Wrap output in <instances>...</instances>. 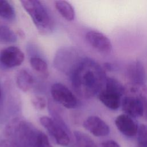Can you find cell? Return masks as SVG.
<instances>
[{
	"instance_id": "14",
	"label": "cell",
	"mask_w": 147,
	"mask_h": 147,
	"mask_svg": "<svg viewBox=\"0 0 147 147\" xmlns=\"http://www.w3.org/2000/svg\"><path fill=\"white\" fill-rule=\"evenodd\" d=\"M55 6L57 11L66 20L71 21L75 18L74 8L68 2L65 1H56Z\"/></svg>"
},
{
	"instance_id": "24",
	"label": "cell",
	"mask_w": 147,
	"mask_h": 147,
	"mask_svg": "<svg viewBox=\"0 0 147 147\" xmlns=\"http://www.w3.org/2000/svg\"><path fill=\"white\" fill-rule=\"evenodd\" d=\"M1 97V87H0V98Z\"/></svg>"
},
{
	"instance_id": "13",
	"label": "cell",
	"mask_w": 147,
	"mask_h": 147,
	"mask_svg": "<svg viewBox=\"0 0 147 147\" xmlns=\"http://www.w3.org/2000/svg\"><path fill=\"white\" fill-rule=\"evenodd\" d=\"M16 82L18 87L25 92L29 91L34 84L33 76L28 71L24 69H21L16 73Z\"/></svg>"
},
{
	"instance_id": "25",
	"label": "cell",
	"mask_w": 147,
	"mask_h": 147,
	"mask_svg": "<svg viewBox=\"0 0 147 147\" xmlns=\"http://www.w3.org/2000/svg\"><path fill=\"white\" fill-rule=\"evenodd\" d=\"M138 147H142V146H140V145H138Z\"/></svg>"
},
{
	"instance_id": "22",
	"label": "cell",
	"mask_w": 147,
	"mask_h": 147,
	"mask_svg": "<svg viewBox=\"0 0 147 147\" xmlns=\"http://www.w3.org/2000/svg\"><path fill=\"white\" fill-rule=\"evenodd\" d=\"M102 147H120L119 145L114 140H108L105 141L102 144Z\"/></svg>"
},
{
	"instance_id": "23",
	"label": "cell",
	"mask_w": 147,
	"mask_h": 147,
	"mask_svg": "<svg viewBox=\"0 0 147 147\" xmlns=\"http://www.w3.org/2000/svg\"><path fill=\"white\" fill-rule=\"evenodd\" d=\"M0 147H11V144L8 140H2L0 141Z\"/></svg>"
},
{
	"instance_id": "12",
	"label": "cell",
	"mask_w": 147,
	"mask_h": 147,
	"mask_svg": "<svg viewBox=\"0 0 147 147\" xmlns=\"http://www.w3.org/2000/svg\"><path fill=\"white\" fill-rule=\"evenodd\" d=\"M115 124L118 130L127 137H133L137 134L138 126L132 117L122 114L117 117Z\"/></svg>"
},
{
	"instance_id": "1",
	"label": "cell",
	"mask_w": 147,
	"mask_h": 147,
	"mask_svg": "<svg viewBox=\"0 0 147 147\" xmlns=\"http://www.w3.org/2000/svg\"><path fill=\"white\" fill-rule=\"evenodd\" d=\"M71 75L72 88L83 99H90L98 95L107 78L103 67L90 58L80 60Z\"/></svg>"
},
{
	"instance_id": "15",
	"label": "cell",
	"mask_w": 147,
	"mask_h": 147,
	"mask_svg": "<svg viewBox=\"0 0 147 147\" xmlns=\"http://www.w3.org/2000/svg\"><path fill=\"white\" fill-rule=\"evenodd\" d=\"M77 147H98L94 140L87 134L80 131L74 132Z\"/></svg>"
},
{
	"instance_id": "17",
	"label": "cell",
	"mask_w": 147,
	"mask_h": 147,
	"mask_svg": "<svg viewBox=\"0 0 147 147\" xmlns=\"http://www.w3.org/2000/svg\"><path fill=\"white\" fill-rule=\"evenodd\" d=\"M32 68L38 73L47 77L48 75V65L45 60L38 57H32L30 59Z\"/></svg>"
},
{
	"instance_id": "9",
	"label": "cell",
	"mask_w": 147,
	"mask_h": 147,
	"mask_svg": "<svg viewBox=\"0 0 147 147\" xmlns=\"http://www.w3.org/2000/svg\"><path fill=\"white\" fill-rule=\"evenodd\" d=\"M126 76L131 84V87H139L145 85L146 72L140 61H134L128 65L126 69Z\"/></svg>"
},
{
	"instance_id": "6",
	"label": "cell",
	"mask_w": 147,
	"mask_h": 147,
	"mask_svg": "<svg viewBox=\"0 0 147 147\" xmlns=\"http://www.w3.org/2000/svg\"><path fill=\"white\" fill-rule=\"evenodd\" d=\"M51 94L56 102L67 109H74L78 105V99L76 96L62 83L53 84L51 88Z\"/></svg>"
},
{
	"instance_id": "2",
	"label": "cell",
	"mask_w": 147,
	"mask_h": 147,
	"mask_svg": "<svg viewBox=\"0 0 147 147\" xmlns=\"http://www.w3.org/2000/svg\"><path fill=\"white\" fill-rule=\"evenodd\" d=\"M40 130L31 123L18 118L13 119L5 128V134L13 139L16 147H35Z\"/></svg>"
},
{
	"instance_id": "11",
	"label": "cell",
	"mask_w": 147,
	"mask_h": 147,
	"mask_svg": "<svg viewBox=\"0 0 147 147\" xmlns=\"http://www.w3.org/2000/svg\"><path fill=\"white\" fill-rule=\"evenodd\" d=\"M83 127L96 137H103L110 133L109 125L100 118L95 115L87 117L83 123Z\"/></svg>"
},
{
	"instance_id": "21",
	"label": "cell",
	"mask_w": 147,
	"mask_h": 147,
	"mask_svg": "<svg viewBox=\"0 0 147 147\" xmlns=\"http://www.w3.org/2000/svg\"><path fill=\"white\" fill-rule=\"evenodd\" d=\"M35 147H52L46 134L40 131L36 139Z\"/></svg>"
},
{
	"instance_id": "3",
	"label": "cell",
	"mask_w": 147,
	"mask_h": 147,
	"mask_svg": "<svg viewBox=\"0 0 147 147\" xmlns=\"http://www.w3.org/2000/svg\"><path fill=\"white\" fill-rule=\"evenodd\" d=\"M20 2L30 17L40 34L46 35L52 32V18L48 9L41 2L37 0H22Z\"/></svg>"
},
{
	"instance_id": "10",
	"label": "cell",
	"mask_w": 147,
	"mask_h": 147,
	"mask_svg": "<svg viewBox=\"0 0 147 147\" xmlns=\"http://www.w3.org/2000/svg\"><path fill=\"white\" fill-rule=\"evenodd\" d=\"M86 39L92 48L99 52L109 53L112 50L110 40L101 32L90 30L86 33Z\"/></svg>"
},
{
	"instance_id": "7",
	"label": "cell",
	"mask_w": 147,
	"mask_h": 147,
	"mask_svg": "<svg viewBox=\"0 0 147 147\" xmlns=\"http://www.w3.org/2000/svg\"><path fill=\"white\" fill-rule=\"evenodd\" d=\"M136 95L125 96L121 102L122 110L124 113L132 118H138L144 115L145 105L140 95L135 91H131Z\"/></svg>"
},
{
	"instance_id": "19",
	"label": "cell",
	"mask_w": 147,
	"mask_h": 147,
	"mask_svg": "<svg viewBox=\"0 0 147 147\" xmlns=\"http://www.w3.org/2000/svg\"><path fill=\"white\" fill-rule=\"evenodd\" d=\"M137 135L139 145L147 147V125L141 124L138 126Z\"/></svg>"
},
{
	"instance_id": "4",
	"label": "cell",
	"mask_w": 147,
	"mask_h": 147,
	"mask_svg": "<svg viewBox=\"0 0 147 147\" xmlns=\"http://www.w3.org/2000/svg\"><path fill=\"white\" fill-rule=\"evenodd\" d=\"M125 91V87L117 79L107 77L105 84L98 96L99 100L106 107L115 110L121 106L122 97Z\"/></svg>"
},
{
	"instance_id": "20",
	"label": "cell",
	"mask_w": 147,
	"mask_h": 147,
	"mask_svg": "<svg viewBox=\"0 0 147 147\" xmlns=\"http://www.w3.org/2000/svg\"><path fill=\"white\" fill-rule=\"evenodd\" d=\"M31 103L33 106L38 110L44 109L47 106V100L44 96H35L31 99Z\"/></svg>"
},
{
	"instance_id": "8",
	"label": "cell",
	"mask_w": 147,
	"mask_h": 147,
	"mask_svg": "<svg viewBox=\"0 0 147 147\" xmlns=\"http://www.w3.org/2000/svg\"><path fill=\"white\" fill-rule=\"evenodd\" d=\"M25 55L19 48L14 46L3 48L0 52V62L7 68L20 66L24 61Z\"/></svg>"
},
{
	"instance_id": "5",
	"label": "cell",
	"mask_w": 147,
	"mask_h": 147,
	"mask_svg": "<svg viewBox=\"0 0 147 147\" xmlns=\"http://www.w3.org/2000/svg\"><path fill=\"white\" fill-rule=\"evenodd\" d=\"M40 122L57 144L67 146L70 142V131L55 122L52 118L43 116L40 118Z\"/></svg>"
},
{
	"instance_id": "18",
	"label": "cell",
	"mask_w": 147,
	"mask_h": 147,
	"mask_svg": "<svg viewBox=\"0 0 147 147\" xmlns=\"http://www.w3.org/2000/svg\"><path fill=\"white\" fill-rule=\"evenodd\" d=\"M17 40L16 34L8 26H0V41L5 43L15 42Z\"/></svg>"
},
{
	"instance_id": "16",
	"label": "cell",
	"mask_w": 147,
	"mask_h": 147,
	"mask_svg": "<svg viewBox=\"0 0 147 147\" xmlns=\"http://www.w3.org/2000/svg\"><path fill=\"white\" fill-rule=\"evenodd\" d=\"M0 17L9 21H12L16 18L15 10L7 1L0 0Z\"/></svg>"
}]
</instances>
